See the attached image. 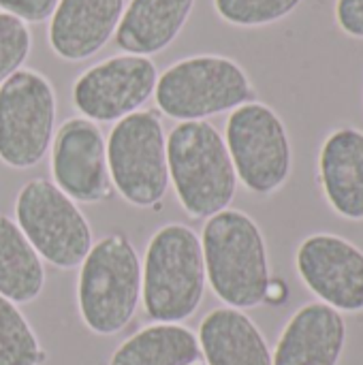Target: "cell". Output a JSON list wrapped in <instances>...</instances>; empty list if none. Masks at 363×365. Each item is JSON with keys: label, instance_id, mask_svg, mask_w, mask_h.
I'll return each mask as SVG.
<instances>
[{"label": "cell", "instance_id": "21", "mask_svg": "<svg viewBox=\"0 0 363 365\" xmlns=\"http://www.w3.org/2000/svg\"><path fill=\"white\" fill-rule=\"evenodd\" d=\"M300 2L302 0H214V9L233 26L255 28L285 19Z\"/></svg>", "mask_w": 363, "mask_h": 365}, {"label": "cell", "instance_id": "12", "mask_svg": "<svg viewBox=\"0 0 363 365\" xmlns=\"http://www.w3.org/2000/svg\"><path fill=\"white\" fill-rule=\"evenodd\" d=\"M53 184L73 201L94 203L111 195L107 145L96 122L66 120L53 137Z\"/></svg>", "mask_w": 363, "mask_h": 365}, {"label": "cell", "instance_id": "14", "mask_svg": "<svg viewBox=\"0 0 363 365\" xmlns=\"http://www.w3.org/2000/svg\"><path fill=\"white\" fill-rule=\"evenodd\" d=\"M124 0H58L49 21L56 56L81 62L98 53L116 34Z\"/></svg>", "mask_w": 363, "mask_h": 365}, {"label": "cell", "instance_id": "23", "mask_svg": "<svg viewBox=\"0 0 363 365\" xmlns=\"http://www.w3.org/2000/svg\"><path fill=\"white\" fill-rule=\"evenodd\" d=\"M58 0H0V11L19 17L26 24H39L51 17Z\"/></svg>", "mask_w": 363, "mask_h": 365}, {"label": "cell", "instance_id": "8", "mask_svg": "<svg viewBox=\"0 0 363 365\" xmlns=\"http://www.w3.org/2000/svg\"><path fill=\"white\" fill-rule=\"evenodd\" d=\"M225 143L237 180L255 195H272L291 175L293 154L278 113L257 101L231 111Z\"/></svg>", "mask_w": 363, "mask_h": 365}, {"label": "cell", "instance_id": "25", "mask_svg": "<svg viewBox=\"0 0 363 365\" xmlns=\"http://www.w3.org/2000/svg\"><path fill=\"white\" fill-rule=\"evenodd\" d=\"M195 365H201V364H195Z\"/></svg>", "mask_w": 363, "mask_h": 365}, {"label": "cell", "instance_id": "19", "mask_svg": "<svg viewBox=\"0 0 363 365\" xmlns=\"http://www.w3.org/2000/svg\"><path fill=\"white\" fill-rule=\"evenodd\" d=\"M43 259L17 222L0 214V295L13 304H30L43 293Z\"/></svg>", "mask_w": 363, "mask_h": 365}, {"label": "cell", "instance_id": "6", "mask_svg": "<svg viewBox=\"0 0 363 365\" xmlns=\"http://www.w3.org/2000/svg\"><path fill=\"white\" fill-rule=\"evenodd\" d=\"M113 188L137 207L156 205L169 188L167 135L156 111H135L116 122L107 139Z\"/></svg>", "mask_w": 363, "mask_h": 365}, {"label": "cell", "instance_id": "7", "mask_svg": "<svg viewBox=\"0 0 363 365\" xmlns=\"http://www.w3.org/2000/svg\"><path fill=\"white\" fill-rule=\"evenodd\" d=\"M15 222L36 255L58 269L81 265L94 246L83 212L53 182L43 178L21 186L15 199Z\"/></svg>", "mask_w": 363, "mask_h": 365}, {"label": "cell", "instance_id": "13", "mask_svg": "<svg viewBox=\"0 0 363 365\" xmlns=\"http://www.w3.org/2000/svg\"><path fill=\"white\" fill-rule=\"evenodd\" d=\"M347 344V323L338 310L315 302L285 325L272 365H338Z\"/></svg>", "mask_w": 363, "mask_h": 365}, {"label": "cell", "instance_id": "4", "mask_svg": "<svg viewBox=\"0 0 363 365\" xmlns=\"http://www.w3.org/2000/svg\"><path fill=\"white\" fill-rule=\"evenodd\" d=\"M141 299V261L122 233L98 240L81 263L77 306L83 325L96 336L120 334Z\"/></svg>", "mask_w": 363, "mask_h": 365}, {"label": "cell", "instance_id": "10", "mask_svg": "<svg viewBox=\"0 0 363 365\" xmlns=\"http://www.w3.org/2000/svg\"><path fill=\"white\" fill-rule=\"evenodd\" d=\"M156 81V64L148 56H111L75 79L73 103L92 122H118L148 103Z\"/></svg>", "mask_w": 363, "mask_h": 365}, {"label": "cell", "instance_id": "9", "mask_svg": "<svg viewBox=\"0 0 363 365\" xmlns=\"http://www.w3.org/2000/svg\"><path fill=\"white\" fill-rule=\"evenodd\" d=\"M56 94L49 79L19 68L0 86V160L13 169L39 165L53 139Z\"/></svg>", "mask_w": 363, "mask_h": 365}, {"label": "cell", "instance_id": "16", "mask_svg": "<svg viewBox=\"0 0 363 365\" xmlns=\"http://www.w3.org/2000/svg\"><path fill=\"white\" fill-rule=\"evenodd\" d=\"M197 340L208 365H272V351L261 329L237 308L208 312Z\"/></svg>", "mask_w": 363, "mask_h": 365}, {"label": "cell", "instance_id": "11", "mask_svg": "<svg viewBox=\"0 0 363 365\" xmlns=\"http://www.w3.org/2000/svg\"><path fill=\"white\" fill-rule=\"evenodd\" d=\"M302 282L338 312H363V250L332 233L302 242L295 257Z\"/></svg>", "mask_w": 363, "mask_h": 365}, {"label": "cell", "instance_id": "2", "mask_svg": "<svg viewBox=\"0 0 363 365\" xmlns=\"http://www.w3.org/2000/svg\"><path fill=\"white\" fill-rule=\"evenodd\" d=\"M201 237L186 225L160 227L145 248L141 263V302L154 323L190 319L205 293Z\"/></svg>", "mask_w": 363, "mask_h": 365}, {"label": "cell", "instance_id": "18", "mask_svg": "<svg viewBox=\"0 0 363 365\" xmlns=\"http://www.w3.org/2000/svg\"><path fill=\"white\" fill-rule=\"evenodd\" d=\"M199 361V340L188 327L154 323L124 340L111 355L109 365H195Z\"/></svg>", "mask_w": 363, "mask_h": 365}, {"label": "cell", "instance_id": "1", "mask_svg": "<svg viewBox=\"0 0 363 365\" xmlns=\"http://www.w3.org/2000/svg\"><path fill=\"white\" fill-rule=\"evenodd\" d=\"M201 248L205 278L225 306L248 310L265 302L272 282L267 246L248 214L227 207L210 216Z\"/></svg>", "mask_w": 363, "mask_h": 365}, {"label": "cell", "instance_id": "15", "mask_svg": "<svg viewBox=\"0 0 363 365\" xmlns=\"http://www.w3.org/2000/svg\"><path fill=\"white\" fill-rule=\"evenodd\" d=\"M319 180L329 207L349 220H363V133L334 130L319 158Z\"/></svg>", "mask_w": 363, "mask_h": 365}, {"label": "cell", "instance_id": "3", "mask_svg": "<svg viewBox=\"0 0 363 365\" xmlns=\"http://www.w3.org/2000/svg\"><path fill=\"white\" fill-rule=\"evenodd\" d=\"M169 180L190 218H210L227 210L237 192L225 137L205 120L180 122L167 135Z\"/></svg>", "mask_w": 363, "mask_h": 365}, {"label": "cell", "instance_id": "20", "mask_svg": "<svg viewBox=\"0 0 363 365\" xmlns=\"http://www.w3.org/2000/svg\"><path fill=\"white\" fill-rule=\"evenodd\" d=\"M45 357L17 304L0 295V365H41Z\"/></svg>", "mask_w": 363, "mask_h": 365}, {"label": "cell", "instance_id": "24", "mask_svg": "<svg viewBox=\"0 0 363 365\" xmlns=\"http://www.w3.org/2000/svg\"><path fill=\"white\" fill-rule=\"evenodd\" d=\"M336 19L342 32L355 38H363V0H338Z\"/></svg>", "mask_w": 363, "mask_h": 365}, {"label": "cell", "instance_id": "5", "mask_svg": "<svg viewBox=\"0 0 363 365\" xmlns=\"http://www.w3.org/2000/svg\"><path fill=\"white\" fill-rule=\"evenodd\" d=\"M158 109L180 122L205 120L233 111L255 98L246 71L225 56H190L158 75L154 88Z\"/></svg>", "mask_w": 363, "mask_h": 365}, {"label": "cell", "instance_id": "22", "mask_svg": "<svg viewBox=\"0 0 363 365\" xmlns=\"http://www.w3.org/2000/svg\"><path fill=\"white\" fill-rule=\"evenodd\" d=\"M30 47L32 34L28 24L0 11V86L24 66Z\"/></svg>", "mask_w": 363, "mask_h": 365}, {"label": "cell", "instance_id": "17", "mask_svg": "<svg viewBox=\"0 0 363 365\" xmlns=\"http://www.w3.org/2000/svg\"><path fill=\"white\" fill-rule=\"evenodd\" d=\"M195 0H131L120 17L116 43L137 56L167 49L182 32Z\"/></svg>", "mask_w": 363, "mask_h": 365}]
</instances>
